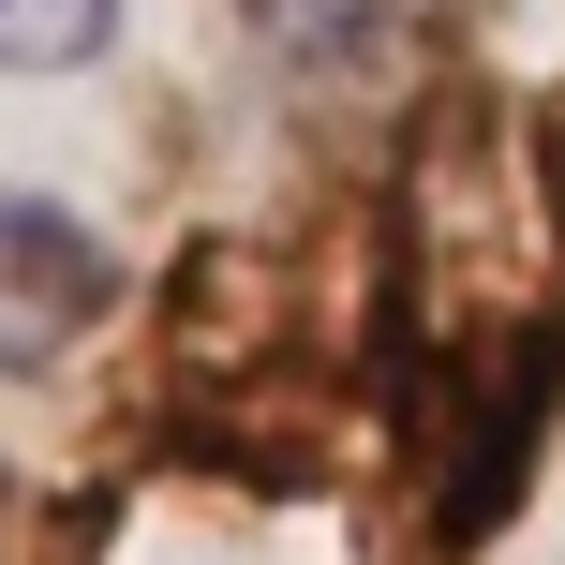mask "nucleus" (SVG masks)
<instances>
[{
	"instance_id": "f257e3e1",
	"label": "nucleus",
	"mask_w": 565,
	"mask_h": 565,
	"mask_svg": "<svg viewBox=\"0 0 565 565\" xmlns=\"http://www.w3.org/2000/svg\"><path fill=\"white\" fill-rule=\"evenodd\" d=\"M105 298H119V254L60 194L0 179V372H60L89 328H105Z\"/></svg>"
},
{
	"instance_id": "f03ea898",
	"label": "nucleus",
	"mask_w": 565,
	"mask_h": 565,
	"mask_svg": "<svg viewBox=\"0 0 565 565\" xmlns=\"http://www.w3.org/2000/svg\"><path fill=\"white\" fill-rule=\"evenodd\" d=\"M119 30V0H0V75H60Z\"/></svg>"
},
{
	"instance_id": "7ed1b4c3",
	"label": "nucleus",
	"mask_w": 565,
	"mask_h": 565,
	"mask_svg": "<svg viewBox=\"0 0 565 565\" xmlns=\"http://www.w3.org/2000/svg\"><path fill=\"white\" fill-rule=\"evenodd\" d=\"M402 15H417V0H268L282 45H328V60H342V45H387Z\"/></svg>"
}]
</instances>
